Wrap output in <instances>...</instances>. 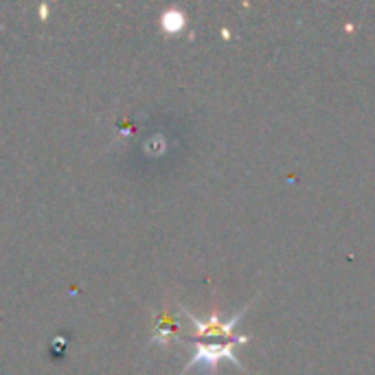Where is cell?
Segmentation results:
<instances>
[{
	"label": "cell",
	"instance_id": "cell-2",
	"mask_svg": "<svg viewBox=\"0 0 375 375\" xmlns=\"http://www.w3.org/2000/svg\"><path fill=\"white\" fill-rule=\"evenodd\" d=\"M239 316H242V314H237L235 318L226 320V323H220L218 318H211L208 323H200L196 316H194V320H196V325H198V332H202L204 336H216V334H218V336H228L231 329H233V325H237Z\"/></svg>",
	"mask_w": 375,
	"mask_h": 375
},
{
	"label": "cell",
	"instance_id": "cell-1",
	"mask_svg": "<svg viewBox=\"0 0 375 375\" xmlns=\"http://www.w3.org/2000/svg\"><path fill=\"white\" fill-rule=\"evenodd\" d=\"M233 349H235L233 344H226V347H198V354H196V360H194V362H200V360H202V362L213 364V362H218L220 358H228V360L237 362ZM237 364H239V362H237ZM239 366H242V364H239Z\"/></svg>",
	"mask_w": 375,
	"mask_h": 375
}]
</instances>
